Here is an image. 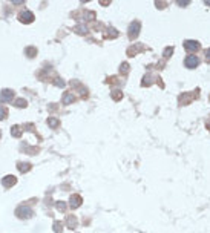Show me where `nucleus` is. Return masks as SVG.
<instances>
[{
    "mask_svg": "<svg viewBox=\"0 0 210 233\" xmlns=\"http://www.w3.org/2000/svg\"><path fill=\"white\" fill-rule=\"evenodd\" d=\"M14 98V91L12 89H3L0 91V100L2 101H11Z\"/></svg>",
    "mask_w": 210,
    "mask_h": 233,
    "instance_id": "nucleus-4",
    "label": "nucleus"
},
{
    "mask_svg": "<svg viewBox=\"0 0 210 233\" xmlns=\"http://www.w3.org/2000/svg\"><path fill=\"white\" fill-rule=\"evenodd\" d=\"M48 123H49V126H51V127H57V126H59V120H57V118H49Z\"/></svg>",
    "mask_w": 210,
    "mask_h": 233,
    "instance_id": "nucleus-13",
    "label": "nucleus"
},
{
    "mask_svg": "<svg viewBox=\"0 0 210 233\" xmlns=\"http://www.w3.org/2000/svg\"><path fill=\"white\" fill-rule=\"evenodd\" d=\"M19 19L22 23H31V22H34V14L31 11H22Z\"/></svg>",
    "mask_w": 210,
    "mask_h": 233,
    "instance_id": "nucleus-2",
    "label": "nucleus"
},
{
    "mask_svg": "<svg viewBox=\"0 0 210 233\" xmlns=\"http://www.w3.org/2000/svg\"><path fill=\"white\" fill-rule=\"evenodd\" d=\"M15 181H17V180H15L14 176H12V175H8V176H5V178L2 180V184L5 186V187H11V186L15 184Z\"/></svg>",
    "mask_w": 210,
    "mask_h": 233,
    "instance_id": "nucleus-8",
    "label": "nucleus"
},
{
    "mask_svg": "<svg viewBox=\"0 0 210 233\" xmlns=\"http://www.w3.org/2000/svg\"><path fill=\"white\" fill-rule=\"evenodd\" d=\"M14 104H15L17 107H25V106H26V101L23 100V98H17Z\"/></svg>",
    "mask_w": 210,
    "mask_h": 233,
    "instance_id": "nucleus-11",
    "label": "nucleus"
},
{
    "mask_svg": "<svg viewBox=\"0 0 210 233\" xmlns=\"http://www.w3.org/2000/svg\"><path fill=\"white\" fill-rule=\"evenodd\" d=\"M55 84H59V86H63V84H65V83H63V80H60V78H57V80H55Z\"/></svg>",
    "mask_w": 210,
    "mask_h": 233,
    "instance_id": "nucleus-20",
    "label": "nucleus"
},
{
    "mask_svg": "<svg viewBox=\"0 0 210 233\" xmlns=\"http://www.w3.org/2000/svg\"><path fill=\"white\" fill-rule=\"evenodd\" d=\"M173 52V48H166V52H164V57H169Z\"/></svg>",
    "mask_w": 210,
    "mask_h": 233,
    "instance_id": "nucleus-18",
    "label": "nucleus"
},
{
    "mask_svg": "<svg viewBox=\"0 0 210 233\" xmlns=\"http://www.w3.org/2000/svg\"><path fill=\"white\" fill-rule=\"evenodd\" d=\"M11 133H12V135H14V137H20L22 131H20V127H19V126H14V127L11 129Z\"/></svg>",
    "mask_w": 210,
    "mask_h": 233,
    "instance_id": "nucleus-12",
    "label": "nucleus"
},
{
    "mask_svg": "<svg viewBox=\"0 0 210 233\" xmlns=\"http://www.w3.org/2000/svg\"><path fill=\"white\" fill-rule=\"evenodd\" d=\"M57 209L65 210V209H66V204H65V203H60V201H59V203H57Z\"/></svg>",
    "mask_w": 210,
    "mask_h": 233,
    "instance_id": "nucleus-19",
    "label": "nucleus"
},
{
    "mask_svg": "<svg viewBox=\"0 0 210 233\" xmlns=\"http://www.w3.org/2000/svg\"><path fill=\"white\" fill-rule=\"evenodd\" d=\"M61 230H63V227H61V222H55V224H54V232H55V233H61Z\"/></svg>",
    "mask_w": 210,
    "mask_h": 233,
    "instance_id": "nucleus-14",
    "label": "nucleus"
},
{
    "mask_svg": "<svg viewBox=\"0 0 210 233\" xmlns=\"http://www.w3.org/2000/svg\"><path fill=\"white\" fill-rule=\"evenodd\" d=\"M0 137H2V132H0Z\"/></svg>",
    "mask_w": 210,
    "mask_h": 233,
    "instance_id": "nucleus-21",
    "label": "nucleus"
},
{
    "mask_svg": "<svg viewBox=\"0 0 210 233\" xmlns=\"http://www.w3.org/2000/svg\"><path fill=\"white\" fill-rule=\"evenodd\" d=\"M184 48L187 49V51H198V49L201 48V44L198 42H195V40H186L184 42Z\"/></svg>",
    "mask_w": 210,
    "mask_h": 233,
    "instance_id": "nucleus-6",
    "label": "nucleus"
},
{
    "mask_svg": "<svg viewBox=\"0 0 210 233\" xmlns=\"http://www.w3.org/2000/svg\"><path fill=\"white\" fill-rule=\"evenodd\" d=\"M120 71H121L123 74H127V72H129V65H127V63H123L121 68H120Z\"/></svg>",
    "mask_w": 210,
    "mask_h": 233,
    "instance_id": "nucleus-16",
    "label": "nucleus"
},
{
    "mask_svg": "<svg viewBox=\"0 0 210 233\" xmlns=\"http://www.w3.org/2000/svg\"><path fill=\"white\" fill-rule=\"evenodd\" d=\"M69 205L72 209L80 207V205H81V198H80L78 195H72V196H71V199H69Z\"/></svg>",
    "mask_w": 210,
    "mask_h": 233,
    "instance_id": "nucleus-7",
    "label": "nucleus"
},
{
    "mask_svg": "<svg viewBox=\"0 0 210 233\" xmlns=\"http://www.w3.org/2000/svg\"><path fill=\"white\" fill-rule=\"evenodd\" d=\"M184 65L187 66V68H196V66L199 65V58L196 55H189V57H186Z\"/></svg>",
    "mask_w": 210,
    "mask_h": 233,
    "instance_id": "nucleus-3",
    "label": "nucleus"
},
{
    "mask_svg": "<svg viewBox=\"0 0 210 233\" xmlns=\"http://www.w3.org/2000/svg\"><path fill=\"white\" fill-rule=\"evenodd\" d=\"M140 28H141L140 22H132L131 26H129V37H131V38H137L138 34H140Z\"/></svg>",
    "mask_w": 210,
    "mask_h": 233,
    "instance_id": "nucleus-1",
    "label": "nucleus"
},
{
    "mask_svg": "<svg viewBox=\"0 0 210 233\" xmlns=\"http://www.w3.org/2000/svg\"><path fill=\"white\" fill-rule=\"evenodd\" d=\"M6 116V109L3 106H0V120H3Z\"/></svg>",
    "mask_w": 210,
    "mask_h": 233,
    "instance_id": "nucleus-17",
    "label": "nucleus"
},
{
    "mask_svg": "<svg viewBox=\"0 0 210 233\" xmlns=\"http://www.w3.org/2000/svg\"><path fill=\"white\" fill-rule=\"evenodd\" d=\"M31 166L29 164H19V170L20 172H26V170H29Z\"/></svg>",
    "mask_w": 210,
    "mask_h": 233,
    "instance_id": "nucleus-15",
    "label": "nucleus"
},
{
    "mask_svg": "<svg viewBox=\"0 0 210 233\" xmlns=\"http://www.w3.org/2000/svg\"><path fill=\"white\" fill-rule=\"evenodd\" d=\"M17 215L23 219V218H31L32 216V210H31L29 207H23V205H20L19 209H17Z\"/></svg>",
    "mask_w": 210,
    "mask_h": 233,
    "instance_id": "nucleus-5",
    "label": "nucleus"
},
{
    "mask_svg": "<svg viewBox=\"0 0 210 233\" xmlns=\"http://www.w3.org/2000/svg\"><path fill=\"white\" fill-rule=\"evenodd\" d=\"M74 101V95L72 94H65V97H63V103L65 104H69V103H72Z\"/></svg>",
    "mask_w": 210,
    "mask_h": 233,
    "instance_id": "nucleus-9",
    "label": "nucleus"
},
{
    "mask_svg": "<svg viewBox=\"0 0 210 233\" xmlns=\"http://www.w3.org/2000/svg\"><path fill=\"white\" fill-rule=\"evenodd\" d=\"M35 54H37V51H35V48H32V46H29L28 49H26V55L28 57H34Z\"/></svg>",
    "mask_w": 210,
    "mask_h": 233,
    "instance_id": "nucleus-10",
    "label": "nucleus"
}]
</instances>
